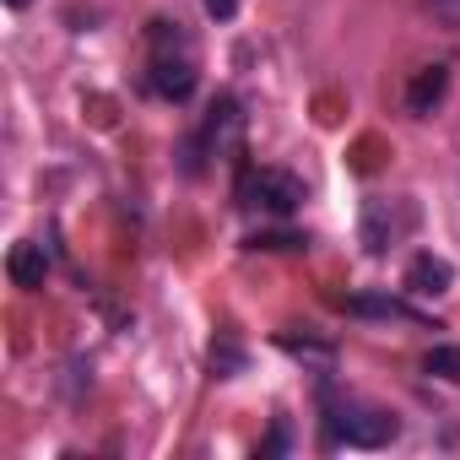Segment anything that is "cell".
Here are the masks:
<instances>
[{"instance_id":"cell-11","label":"cell","mask_w":460,"mask_h":460,"mask_svg":"<svg viewBox=\"0 0 460 460\" xmlns=\"http://www.w3.org/2000/svg\"><path fill=\"white\" fill-rule=\"evenodd\" d=\"M422 368H428L433 379H444V385H460V347H433V352L422 358Z\"/></svg>"},{"instance_id":"cell-3","label":"cell","mask_w":460,"mask_h":460,"mask_svg":"<svg viewBox=\"0 0 460 460\" xmlns=\"http://www.w3.org/2000/svg\"><path fill=\"white\" fill-rule=\"evenodd\" d=\"M239 206H261L271 217H293L304 206V179L288 173V168H261V173H244L239 184Z\"/></svg>"},{"instance_id":"cell-10","label":"cell","mask_w":460,"mask_h":460,"mask_svg":"<svg viewBox=\"0 0 460 460\" xmlns=\"http://www.w3.org/2000/svg\"><path fill=\"white\" fill-rule=\"evenodd\" d=\"M244 250H266V255H282V250H309V239L304 234H293V227H266V234H250L244 239Z\"/></svg>"},{"instance_id":"cell-14","label":"cell","mask_w":460,"mask_h":460,"mask_svg":"<svg viewBox=\"0 0 460 460\" xmlns=\"http://www.w3.org/2000/svg\"><path fill=\"white\" fill-rule=\"evenodd\" d=\"M428 6H433V17H438L444 28H455V33H460V0H428Z\"/></svg>"},{"instance_id":"cell-8","label":"cell","mask_w":460,"mask_h":460,"mask_svg":"<svg viewBox=\"0 0 460 460\" xmlns=\"http://www.w3.org/2000/svg\"><path fill=\"white\" fill-rule=\"evenodd\" d=\"M444 93H449V71H444V66H422V71L406 82V109H411L417 119H428V114L444 103Z\"/></svg>"},{"instance_id":"cell-17","label":"cell","mask_w":460,"mask_h":460,"mask_svg":"<svg viewBox=\"0 0 460 460\" xmlns=\"http://www.w3.org/2000/svg\"><path fill=\"white\" fill-rule=\"evenodd\" d=\"M6 6H28V0H6Z\"/></svg>"},{"instance_id":"cell-9","label":"cell","mask_w":460,"mask_h":460,"mask_svg":"<svg viewBox=\"0 0 460 460\" xmlns=\"http://www.w3.org/2000/svg\"><path fill=\"white\" fill-rule=\"evenodd\" d=\"M6 277H12V288H44V277H49V255H44V244H17L12 255H6Z\"/></svg>"},{"instance_id":"cell-1","label":"cell","mask_w":460,"mask_h":460,"mask_svg":"<svg viewBox=\"0 0 460 460\" xmlns=\"http://www.w3.org/2000/svg\"><path fill=\"white\" fill-rule=\"evenodd\" d=\"M146 39H152V87L163 98L184 103L195 93V49H190V39L179 33V22H152Z\"/></svg>"},{"instance_id":"cell-12","label":"cell","mask_w":460,"mask_h":460,"mask_svg":"<svg viewBox=\"0 0 460 460\" xmlns=\"http://www.w3.org/2000/svg\"><path fill=\"white\" fill-rule=\"evenodd\" d=\"M277 341H282V352H293V358H314V363H331V358H336L331 341H309V336H304V341H298V336H277Z\"/></svg>"},{"instance_id":"cell-7","label":"cell","mask_w":460,"mask_h":460,"mask_svg":"<svg viewBox=\"0 0 460 460\" xmlns=\"http://www.w3.org/2000/svg\"><path fill=\"white\" fill-rule=\"evenodd\" d=\"M449 288H455V266H449L444 255H433V250L411 255V266H406V293L438 298V293H449Z\"/></svg>"},{"instance_id":"cell-5","label":"cell","mask_w":460,"mask_h":460,"mask_svg":"<svg viewBox=\"0 0 460 460\" xmlns=\"http://www.w3.org/2000/svg\"><path fill=\"white\" fill-rule=\"evenodd\" d=\"M239 136H244V114H239V103H234V98H217V109H211V119H206V130H200L195 141H200V152L227 157V152H239Z\"/></svg>"},{"instance_id":"cell-4","label":"cell","mask_w":460,"mask_h":460,"mask_svg":"<svg viewBox=\"0 0 460 460\" xmlns=\"http://www.w3.org/2000/svg\"><path fill=\"white\" fill-rule=\"evenodd\" d=\"M411 222H417V206L411 200H368L363 206V250L368 255H390L406 234H411Z\"/></svg>"},{"instance_id":"cell-6","label":"cell","mask_w":460,"mask_h":460,"mask_svg":"<svg viewBox=\"0 0 460 460\" xmlns=\"http://www.w3.org/2000/svg\"><path fill=\"white\" fill-rule=\"evenodd\" d=\"M341 309H347V314H358V320H390V325H428V314H422V309H411L406 298H390V293H352V298H341Z\"/></svg>"},{"instance_id":"cell-16","label":"cell","mask_w":460,"mask_h":460,"mask_svg":"<svg viewBox=\"0 0 460 460\" xmlns=\"http://www.w3.org/2000/svg\"><path fill=\"white\" fill-rule=\"evenodd\" d=\"M206 12H211V17H222V22H227V17H234V12H239V0H206Z\"/></svg>"},{"instance_id":"cell-15","label":"cell","mask_w":460,"mask_h":460,"mask_svg":"<svg viewBox=\"0 0 460 460\" xmlns=\"http://www.w3.org/2000/svg\"><path fill=\"white\" fill-rule=\"evenodd\" d=\"M282 449H288V422L277 417V428H271V438L261 444V455H282Z\"/></svg>"},{"instance_id":"cell-2","label":"cell","mask_w":460,"mask_h":460,"mask_svg":"<svg viewBox=\"0 0 460 460\" xmlns=\"http://www.w3.org/2000/svg\"><path fill=\"white\" fill-rule=\"evenodd\" d=\"M395 433H401V422H395V411H385V406H368V401H341V406H331V444H347V449H385Z\"/></svg>"},{"instance_id":"cell-13","label":"cell","mask_w":460,"mask_h":460,"mask_svg":"<svg viewBox=\"0 0 460 460\" xmlns=\"http://www.w3.org/2000/svg\"><path fill=\"white\" fill-rule=\"evenodd\" d=\"M211 368H217V374H239V368H244V352H239L234 341H222V347H211Z\"/></svg>"}]
</instances>
